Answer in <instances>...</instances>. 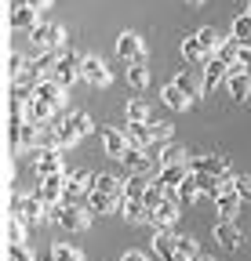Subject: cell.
Here are the masks:
<instances>
[{
    "mask_svg": "<svg viewBox=\"0 0 251 261\" xmlns=\"http://www.w3.org/2000/svg\"><path fill=\"white\" fill-rule=\"evenodd\" d=\"M29 44H37L40 51H62V44H66V29H62L58 22H40L29 29Z\"/></svg>",
    "mask_w": 251,
    "mask_h": 261,
    "instance_id": "obj_1",
    "label": "cell"
},
{
    "mask_svg": "<svg viewBox=\"0 0 251 261\" xmlns=\"http://www.w3.org/2000/svg\"><path fill=\"white\" fill-rule=\"evenodd\" d=\"M120 163L128 167V174H142V178L161 174V160H153V149H128Z\"/></svg>",
    "mask_w": 251,
    "mask_h": 261,
    "instance_id": "obj_2",
    "label": "cell"
},
{
    "mask_svg": "<svg viewBox=\"0 0 251 261\" xmlns=\"http://www.w3.org/2000/svg\"><path fill=\"white\" fill-rule=\"evenodd\" d=\"M33 171H37V181L51 178V174H66L62 149H33Z\"/></svg>",
    "mask_w": 251,
    "mask_h": 261,
    "instance_id": "obj_3",
    "label": "cell"
},
{
    "mask_svg": "<svg viewBox=\"0 0 251 261\" xmlns=\"http://www.w3.org/2000/svg\"><path fill=\"white\" fill-rule=\"evenodd\" d=\"M80 76H84V84H91V87H109V80H113L106 58H99V55H84V62H80Z\"/></svg>",
    "mask_w": 251,
    "mask_h": 261,
    "instance_id": "obj_4",
    "label": "cell"
},
{
    "mask_svg": "<svg viewBox=\"0 0 251 261\" xmlns=\"http://www.w3.org/2000/svg\"><path fill=\"white\" fill-rule=\"evenodd\" d=\"M80 62H84V55H73V51H62V58H58V65H55V80L62 84V87H73L77 80H84L80 76Z\"/></svg>",
    "mask_w": 251,
    "mask_h": 261,
    "instance_id": "obj_5",
    "label": "cell"
},
{
    "mask_svg": "<svg viewBox=\"0 0 251 261\" xmlns=\"http://www.w3.org/2000/svg\"><path fill=\"white\" fill-rule=\"evenodd\" d=\"M117 55L124 58V62H146V44H142V37H139V33H120V37H117Z\"/></svg>",
    "mask_w": 251,
    "mask_h": 261,
    "instance_id": "obj_6",
    "label": "cell"
},
{
    "mask_svg": "<svg viewBox=\"0 0 251 261\" xmlns=\"http://www.w3.org/2000/svg\"><path fill=\"white\" fill-rule=\"evenodd\" d=\"M55 113H58V109H55L51 102H44L40 94H33V98L22 106V116H26L29 123H37V127H48V123L55 120Z\"/></svg>",
    "mask_w": 251,
    "mask_h": 261,
    "instance_id": "obj_7",
    "label": "cell"
},
{
    "mask_svg": "<svg viewBox=\"0 0 251 261\" xmlns=\"http://www.w3.org/2000/svg\"><path fill=\"white\" fill-rule=\"evenodd\" d=\"M222 80H230V65L215 55V58H208V62H204V73H200V87H204V94H211Z\"/></svg>",
    "mask_w": 251,
    "mask_h": 261,
    "instance_id": "obj_8",
    "label": "cell"
},
{
    "mask_svg": "<svg viewBox=\"0 0 251 261\" xmlns=\"http://www.w3.org/2000/svg\"><path fill=\"white\" fill-rule=\"evenodd\" d=\"M190 171H193V174H215V178H222V174H230V160H226V156H215V152L193 156V160H190Z\"/></svg>",
    "mask_w": 251,
    "mask_h": 261,
    "instance_id": "obj_9",
    "label": "cell"
},
{
    "mask_svg": "<svg viewBox=\"0 0 251 261\" xmlns=\"http://www.w3.org/2000/svg\"><path fill=\"white\" fill-rule=\"evenodd\" d=\"M99 135H102V145L113 160H124V152H128V135H124V127H99Z\"/></svg>",
    "mask_w": 251,
    "mask_h": 261,
    "instance_id": "obj_10",
    "label": "cell"
},
{
    "mask_svg": "<svg viewBox=\"0 0 251 261\" xmlns=\"http://www.w3.org/2000/svg\"><path fill=\"white\" fill-rule=\"evenodd\" d=\"M66 181H70V174H51V178H40V185H37V196L51 207V203H62V192H66Z\"/></svg>",
    "mask_w": 251,
    "mask_h": 261,
    "instance_id": "obj_11",
    "label": "cell"
},
{
    "mask_svg": "<svg viewBox=\"0 0 251 261\" xmlns=\"http://www.w3.org/2000/svg\"><path fill=\"white\" fill-rule=\"evenodd\" d=\"M211 236H215V243H218V247H226V250H237V247H240V240H244V236H240V228H237L233 221H226V218L211 225Z\"/></svg>",
    "mask_w": 251,
    "mask_h": 261,
    "instance_id": "obj_12",
    "label": "cell"
},
{
    "mask_svg": "<svg viewBox=\"0 0 251 261\" xmlns=\"http://www.w3.org/2000/svg\"><path fill=\"white\" fill-rule=\"evenodd\" d=\"M178 211H182V200H164L161 207L153 211V232H161V228H171L175 221H178Z\"/></svg>",
    "mask_w": 251,
    "mask_h": 261,
    "instance_id": "obj_13",
    "label": "cell"
},
{
    "mask_svg": "<svg viewBox=\"0 0 251 261\" xmlns=\"http://www.w3.org/2000/svg\"><path fill=\"white\" fill-rule=\"evenodd\" d=\"M153 254L161 261H175V247H178V236L171 232V228H161V232H153Z\"/></svg>",
    "mask_w": 251,
    "mask_h": 261,
    "instance_id": "obj_14",
    "label": "cell"
},
{
    "mask_svg": "<svg viewBox=\"0 0 251 261\" xmlns=\"http://www.w3.org/2000/svg\"><path fill=\"white\" fill-rule=\"evenodd\" d=\"M84 207H87L91 214H113V211H120V196H109V192H99V189H91Z\"/></svg>",
    "mask_w": 251,
    "mask_h": 261,
    "instance_id": "obj_15",
    "label": "cell"
},
{
    "mask_svg": "<svg viewBox=\"0 0 251 261\" xmlns=\"http://www.w3.org/2000/svg\"><path fill=\"white\" fill-rule=\"evenodd\" d=\"M8 22H11V29H33V25H40V8H33V4H15Z\"/></svg>",
    "mask_w": 251,
    "mask_h": 261,
    "instance_id": "obj_16",
    "label": "cell"
},
{
    "mask_svg": "<svg viewBox=\"0 0 251 261\" xmlns=\"http://www.w3.org/2000/svg\"><path fill=\"white\" fill-rule=\"evenodd\" d=\"M33 94H40L44 102H51L55 109H62V106H66V87H62L55 76H44V80L37 84V91H33Z\"/></svg>",
    "mask_w": 251,
    "mask_h": 261,
    "instance_id": "obj_17",
    "label": "cell"
},
{
    "mask_svg": "<svg viewBox=\"0 0 251 261\" xmlns=\"http://www.w3.org/2000/svg\"><path fill=\"white\" fill-rule=\"evenodd\" d=\"M161 102H164L168 109H175V113H186V109H190V106H193V102H190V98H186V94H182V87H178L175 80L161 87Z\"/></svg>",
    "mask_w": 251,
    "mask_h": 261,
    "instance_id": "obj_18",
    "label": "cell"
},
{
    "mask_svg": "<svg viewBox=\"0 0 251 261\" xmlns=\"http://www.w3.org/2000/svg\"><path fill=\"white\" fill-rule=\"evenodd\" d=\"M124 135H128L131 149H153V130L149 123H124Z\"/></svg>",
    "mask_w": 251,
    "mask_h": 261,
    "instance_id": "obj_19",
    "label": "cell"
},
{
    "mask_svg": "<svg viewBox=\"0 0 251 261\" xmlns=\"http://www.w3.org/2000/svg\"><path fill=\"white\" fill-rule=\"evenodd\" d=\"M240 207H244V200L237 192H218L215 196V211H218V218H226V221H233L240 214Z\"/></svg>",
    "mask_w": 251,
    "mask_h": 261,
    "instance_id": "obj_20",
    "label": "cell"
},
{
    "mask_svg": "<svg viewBox=\"0 0 251 261\" xmlns=\"http://www.w3.org/2000/svg\"><path fill=\"white\" fill-rule=\"evenodd\" d=\"M190 174H193V171H190V163H171V167H161V174H156V178H161L168 189H178Z\"/></svg>",
    "mask_w": 251,
    "mask_h": 261,
    "instance_id": "obj_21",
    "label": "cell"
},
{
    "mask_svg": "<svg viewBox=\"0 0 251 261\" xmlns=\"http://www.w3.org/2000/svg\"><path fill=\"white\" fill-rule=\"evenodd\" d=\"M175 84L182 87V94L190 98V102H197V98L204 94V87H200V73H186V69H182V73L175 76Z\"/></svg>",
    "mask_w": 251,
    "mask_h": 261,
    "instance_id": "obj_22",
    "label": "cell"
},
{
    "mask_svg": "<svg viewBox=\"0 0 251 261\" xmlns=\"http://www.w3.org/2000/svg\"><path fill=\"white\" fill-rule=\"evenodd\" d=\"M197 40H200V47H204V55H208V58H215V55H218V47H222V37H218V29H211V25L197 29Z\"/></svg>",
    "mask_w": 251,
    "mask_h": 261,
    "instance_id": "obj_23",
    "label": "cell"
},
{
    "mask_svg": "<svg viewBox=\"0 0 251 261\" xmlns=\"http://www.w3.org/2000/svg\"><path fill=\"white\" fill-rule=\"evenodd\" d=\"M175 261H200V243L193 236H178V247H175Z\"/></svg>",
    "mask_w": 251,
    "mask_h": 261,
    "instance_id": "obj_24",
    "label": "cell"
},
{
    "mask_svg": "<svg viewBox=\"0 0 251 261\" xmlns=\"http://www.w3.org/2000/svg\"><path fill=\"white\" fill-rule=\"evenodd\" d=\"M226 84H230V98H233V102H251V76L247 73L244 76H230Z\"/></svg>",
    "mask_w": 251,
    "mask_h": 261,
    "instance_id": "obj_25",
    "label": "cell"
},
{
    "mask_svg": "<svg viewBox=\"0 0 251 261\" xmlns=\"http://www.w3.org/2000/svg\"><path fill=\"white\" fill-rule=\"evenodd\" d=\"M178 51H182L186 62H208V55H204V47H200V40H197V33H193V37H182Z\"/></svg>",
    "mask_w": 251,
    "mask_h": 261,
    "instance_id": "obj_26",
    "label": "cell"
},
{
    "mask_svg": "<svg viewBox=\"0 0 251 261\" xmlns=\"http://www.w3.org/2000/svg\"><path fill=\"white\" fill-rule=\"evenodd\" d=\"M200 196H204V192H200V181H197V174H190V178H186V181L178 185V200H182L186 207H193V203L200 200Z\"/></svg>",
    "mask_w": 251,
    "mask_h": 261,
    "instance_id": "obj_27",
    "label": "cell"
},
{
    "mask_svg": "<svg viewBox=\"0 0 251 261\" xmlns=\"http://www.w3.org/2000/svg\"><path fill=\"white\" fill-rule=\"evenodd\" d=\"M124 116H128V123H149V106L142 102V98H131L128 106H124Z\"/></svg>",
    "mask_w": 251,
    "mask_h": 261,
    "instance_id": "obj_28",
    "label": "cell"
},
{
    "mask_svg": "<svg viewBox=\"0 0 251 261\" xmlns=\"http://www.w3.org/2000/svg\"><path fill=\"white\" fill-rule=\"evenodd\" d=\"M128 84L135 91H146L149 87V69H146V62H131L128 65Z\"/></svg>",
    "mask_w": 251,
    "mask_h": 261,
    "instance_id": "obj_29",
    "label": "cell"
},
{
    "mask_svg": "<svg viewBox=\"0 0 251 261\" xmlns=\"http://www.w3.org/2000/svg\"><path fill=\"white\" fill-rule=\"evenodd\" d=\"M91 189H99V192H109V196H124V181L117 174H95V185Z\"/></svg>",
    "mask_w": 251,
    "mask_h": 261,
    "instance_id": "obj_30",
    "label": "cell"
},
{
    "mask_svg": "<svg viewBox=\"0 0 251 261\" xmlns=\"http://www.w3.org/2000/svg\"><path fill=\"white\" fill-rule=\"evenodd\" d=\"M26 218H18V214H8V228H4V232H8V243H26Z\"/></svg>",
    "mask_w": 251,
    "mask_h": 261,
    "instance_id": "obj_31",
    "label": "cell"
},
{
    "mask_svg": "<svg viewBox=\"0 0 251 261\" xmlns=\"http://www.w3.org/2000/svg\"><path fill=\"white\" fill-rule=\"evenodd\" d=\"M233 37H237L240 44H251V11L233 15Z\"/></svg>",
    "mask_w": 251,
    "mask_h": 261,
    "instance_id": "obj_32",
    "label": "cell"
},
{
    "mask_svg": "<svg viewBox=\"0 0 251 261\" xmlns=\"http://www.w3.org/2000/svg\"><path fill=\"white\" fill-rule=\"evenodd\" d=\"M240 51H244V44H240V40L233 37V33H230V37L222 40V47H218V58H222L226 65H233V62L240 58Z\"/></svg>",
    "mask_w": 251,
    "mask_h": 261,
    "instance_id": "obj_33",
    "label": "cell"
},
{
    "mask_svg": "<svg viewBox=\"0 0 251 261\" xmlns=\"http://www.w3.org/2000/svg\"><path fill=\"white\" fill-rule=\"evenodd\" d=\"M146 189H149V181H146L142 174H131L128 181H124V200H142Z\"/></svg>",
    "mask_w": 251,
    "mask_h": 261,
    "instance_id": "obj_34",
    "label": "cell"
},
{
    "mask_svg": "<svg viewBox=\"0 0 251 261\" xmlns=\"http://www.w3.org/2000/svg\"><path fill=\"white\" fill-rule=\"evenodd\" d=\"M156 160H161V167H171V163H186V149L175 145V142H168L164 152H156Z\"/></svg>",
    "mask_w": 251,
    "mask_h": 261,
    "instance_id": "obj_35",
    "label": "cell"
},
{
    "mask_svg": "<svg viewBox=\"0 0 251 261\" xmlns=\"http://www.w3.org/2000/svg\"><path fill=\"white\" fill-rule=\"evenodd\" d=\"M149 130H153V145H156V142L168 145V142H171V135H175V127H171L168 120H149Z\"/></svg>",
    "mask_w": 251,
    "mask_h": 261,
    "instance_id": "obj_36",
    "label": "cell"
},
{
    "mask_svg": "<svg viewBox=\"0 0 251 261\" xmlns=\"http://www.w3.org/2000/svg\"><path fill=\"white\" fill-rule=\"evenodd\" d=\"M51 261H84V254L70 243H51Z\"/></svg>",
    "mask_w": 251,
    "mask_h": 261,
    "instance_id": "obj_37",
    "label": "cell"
},
{
    "mask_svg": "<svg viewBox=\"0 0 251 261\" xmlns=\"http://www.w3.org/2000/svg\"><path fill=\"white\" fill-rule=\"evenodd\" d=\"M70 123H73V130L80 138H87V135H95V120H91L87 113H70Z\"/></svg>",
    "mask_w": 251,
    "mask_h": 261,
    "instance_id": "obj_38",
    "label": "cell"
},
{
    "mask_svg": "<svg viewBox=\"0 0 251 261\" xmlns=\"http://www.w3.org/2000/svg\"><path fill=\"white\" fill-rule=\"evenodd\" d=\"M26 65H29V62H26V55H22V51H11V55H8V76H11V80H18V76L26 73Z\"/></svg>",
    "mask_w": 251,
    "mask_h": 261,
    "instance_id": "obj_39",
    "label": "cell"
},
{
    "mask_svg": "<svg viewBox=\"0 0 251 261\" xmlns=\"http://www.w3.org/2000/svg\"><path fill=\"white\" fill-rule=\"evenodd\" d=\"M197 181H200V192H204V196H211V200H215L218 192H222V181H218L215 174H197Z\"/></svg>",
    "mask_w": 251,
    "mask_h": 261,
    "instance_id": "obj_40",
    "label": "cell"
},
{
    "mask_svg": "<svg viewBox=\"0 0 251 261\" xmlns=\"http://www.w3.org/2000/svg\"><path fill=\"white\" fill-rule=\"evenodd\" d=\"M8 261H33L26 243H8Z\"/></svg>",
    "mask_w": 251,
    "mask_h": 261,
    "instance_id": "obj_41",
    "label": "cell"
},
{
    "mask_svg": "<svg viewBox=\"0 0 251 261\" xmlns=\"http://www.w3.org/2000/svg\"><path fill=\"white\" fill-rule=\"evenodd\" d=\"M237 196L244 203H251V174H237Z\"/></svg>",
    "mask_w": 251,
    "mask_h": 261,
    "instance_id": "obj_42",
    "label": "cell"
},
{
    "mask_svg": "<svg viewBox=\"0 0 251 261\" xmlns=\"http://www.w3.org/2000/svg\"><path fill=\"white\" fill-rule=\"evenodd\" d=\"M70 178H73L77 185H84V189H91V185H95V174H91V171H73Z\"/></svg>",
    "mask_w": 251,
    "mask_h": 261,
    "instance_id": "obj_43",
    "label": "cell"
},
{
    "mask_svg": "<svg viewBox=\"0 0 251 261\" xmlns=\"http://www.w3.org/2000/svg\"><path fill=\"white\" fill-rule=\"evenodd\" d=\"M120 261H149V257H146V254H142V250H128V254H124V257H120Z\"/></svg>",
    "mask_w": 251,
    "mask_h": 261,
    "instance_id": "obj_44",
    "label": "cell"
},
{
    "mask_svg": "<svg viewBox=\"0 0 251 261\" xmlns=\"http://www.w3.org/2000/svg\"><path fill=\"white\" fill-rule=\"evenodd\" d=\"M26 4H33V8H48L51 0H26Z\"/></svg>",
    "mask_w": 251,
    "mask_h": 261,
    "instance_id": "obj_45",
    "label": "cell"
},
{
    "mask_svg": "<svg viewBox=\"0 0 251 261\" xmlns=\"http://www.w3.org/2000/svg\"><path fill=\"white\" fill-rule=\"evenodd\" d=\"M190 4H204V0H190Z\"/></svg>",
    "mask_w": 251,
    "mask_h": 261,
    "instance_id": "obj_46",
    "label": "cell"
},
{
    "mask_svg": "<svg viewBox=\"0 0 251 261\" xmlns=\"http://www.w3.org/2000/svg\"><path fill=\"white\" fill-rule=\"evenodd\" d=\"M200 261H215V257H200Z\"/></svg>",
    "mask_w": 251,
    "mask_h": 261,
    "instance_id": "obj_47",
    "label": "cell"
},
{
    "mask_svg": "<svg viewBox=\"0 0 251 261\" xmlns=\"http://www.w3.org/2000/svg\"><path fill=\"white\" fill-rule=\"evenodd\" d=\"M247 76H251V65H247Z\"/></svg>",
    "mask_w": 251,
    "mask_h": 261,
    "instance_id": "obj_48",
    "label": "cell"
}]
</instances>
